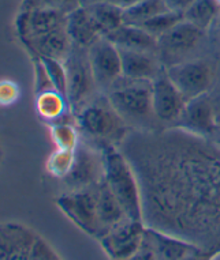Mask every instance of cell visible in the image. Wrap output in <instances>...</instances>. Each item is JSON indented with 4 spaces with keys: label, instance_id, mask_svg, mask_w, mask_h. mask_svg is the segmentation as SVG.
<instances>
[{
    "label": "cell",
    "instance_id": "obj_4",
    "mask_svg": "<svg viewBox=\"0 0 220 260\" xmlns=\"http://www.w3.org/2000/svg\"><path fill=\"white\" fill-rule=\"evenodd\" d=\"M82 51L84 48L74 45L69 57L65 60L67 69V101L74 113H78L88 105V99L96 85L89 57L87 59L82 55Z\"/></svg>",
    "mask_w": 220,
    "mask_h": 260
},
{
    "label": "cell",
    "instance_id": "obj_29",
    "mask_svg": "<svg viewBox=\"0 0 220 260\" xmlns=\"http://www.w3.org/2000/svg\"><path fill=\"white\" fill-rule=\"evenodd\" d=\"M82 0H23L22 9H35V7H43V9H51L61 11V13L69 15L74 10L78 9Z\"/></svg>",
    "mask_w": 220,
    "mask_h": 260
},
{
    "label": "cell",
    "instance_id": "obj_13",
    "mask_svg": "<svg viewBox=\"0 0 220 260\" xmlns=\"http://www.w3.org/2000/svg\"><path fill=\"white\" fill-rule=\"evenodd\" d=\"M39 237L28 226L17 222H7L2 226L0 260H29L33 245Z\"/></svg>",
    "mask_w": 220,
    "mask_h": 260
},
{
    "label": "cell",
    "instance_id": "obj_37",
    "mask_svg": "<svg viewBox=\"0 0 220 260\" xmlns=\"http://www.w3.org/2000/svg\"><path fill=\"white\" fill-rule=\"evenodd\" d=\"M82 2H85V0H82ZM91 2H92V0H91Z\"/></svg>",
    "mask_w": 220,
    "mask_h": 260
},
{
    "label": "cell",
    "instance_id": "obj_8",
    "mask_svg": "<svg viewBox=\"0 0 220 260\" xmlns=\"http://www.w3.org/2000/svg\"><path fill=\"white\" fill-rule=\"evenodd\" d=\"M104 180V155L85 143H78L73 167L63 181L71 191L96 187Z\"/></svg>",
    "mask_w": 220,
    "mask_h": 260
},
{
    "label": "cell",
    "instance_id": "obj_24",
    "mask_svg": "<svg viewBox=\"0 0 220 260\" xmlns=\"http://www.w3.org/2000/svg\"><path fill=\"white\" fill-rule=\"evenodd\" d=\"M220 9L219 0H195V3L183 13L185 21L207 31Z\"/></svg>",
    "mask_w": 220,
    "mask_h": 260
},
{
    "label": "cell",
    "instance_id": "obj_2",
    "mask_svg": "<svg viewBox=\"0 0 220 260\" xmlns=\"http://www.w3.org/2000/svg\"><path fill=\"white\" fill-rule=\"evenodd\" d=\"M109 87L108 100L115 111L130 120L148 119L153 113L152 108V81H133L125 78Z\"/></svg>",
    "mask_w": 220,
    "mask_h": 260
},
{
    "label": "cell",
    "instance_id": "obj_28",
    "mask_svg": "<svg viewBox=\"0 0 220 260\" xmlns=\"http://www.w3.org/2000/svg\"><path fill=\"white\" fill-rule=\"evenodd\" d=\"M75 151V150H74ZM74 151L57 149L47 161V171L53 177L65 179L74 162Z\"/></svg>",
    "mask_w": 220,
    "mask_h": 260
},
{
    "label": "cell",
    "instance_id": "obj_17",
    "mask_svg": "<svg viewBox=\"0 0 220 260\" xmlns=\"http://www.w3.org/2000/svg\"><path fill=\"white\" fill-rule=\"evenodd\" d=\"M147 240L151 245L155 260H182L190 252L199 249V245L166 235L163 231L147 228Z\"/></svg>",
    "mask_w": 220,
    "mask_h": 260
},
{
    "label": "cell",
    "instance_id": "obj_15",
    "mask_svg": "<svg viewBox=\"0 0 220 260\" xmlns=\"http://www.w3.org/2000/svg\"><path fill=\"white\" fill-rule=\"evenodd\" d=\"M96 191V209H97V219H99L100 233L99 237L104 236L113 228L119 225L125 219H129L126 215L125 210L114 195L111 188L108 187L105 180L97 184L95 187Z\"/></svg>",
    "mask_w": 220,
    "mask_h": 260
},
{
    "label": "cell",
    "instance_id": "obj_22",
    "mask_svg": "<svg viewBox=\"0 0 220 260\" xmlns=\"http://www.w3.org/2000/svg\"><path fill=\"white\" fill-rule=\"evenodd\" d=\"M69 108L70 105L67 99L61 93H58L57 90H48V91L37 94L36 109L45 121L58 123L59 120L65 117Z\"/></svg>",
    "mask_w": 220,
    "mask_h": 260
},
{
    "label": "cell",
    "instance_id": "obj_30",
    "mask_svg": "<svg viewBox=\"0 0 220 260\" xmlns=\"http://www.w3.org/2000/svg\"><path fill=\"white\" fill-rule=\"evenodd\" d=\"M29 260H62L58 252L43 239L39 237L33 245Z\"/></svg>",
    "mask_w": 220,
    "mask_h": 260
},
{
    "label": "cell",
    "instance_id": "obj_14",
    "mask_svg": "<svg viewBox=\"0 0 220 260\" xmlns=\"http://www.w3.org/2000/svg\"><path fill=\"white\" fill-rule=\"evenodd\" d=\"M178 121L186 133L197 137H212L217 129L213 105L207 94L189 100Z\"/></svg>",
    "mask_w": 220,
    "mask_h": 260
},
{
    "label": "cell",
    "instance_id": "obj_21",
    "mask_svg": "<svg viewBox=\"0 0 220 260\" xmlns=\"http://www.w3.org/2000/svg\"><path fill=\"white\" fill-rule=\"evenodd\" d=\"M89 13L99 26L103 37L113 33L114 30L121 27L123 22V9L121 6L114 5L107 0H92L87 5Z\"/></svg>",
    "mask_w": 220,
    "mask_h": 260
},
{
    "label": "cell",
    "instance_id": "obj_34",
    "mask_svg": "<svg viewBox=\"0 0 220 260\" xmlns=\"http://www.w3.org/2000/svg\"><path fill=\"white\" fill-rule=\"evenodd\" d=\"M212 257H213V253L205 252L201 248H199L196 251L190 252L189 255H186L182 260H212Z\"/></svg>",
    "mask_w": 220,
    "mask_h": 260
},
{
    "label": "cell",
    "instance_id": "obj_5",
    "mask_svg": "<svg viewBox=\"0 0 220 260\" xmlns=\"http://www.w3.org/2000/svg\"><path fill=\"white\" fill-rule=\"evenodd\" d=\"M166 74L187 101L207 94L213 81L211 66L204 60L178 61L166 67Z\"/></svg>",
    "mask_w": 220,
    "mask_h": 260
},
{
    "label": "cell",
    "instance_id": "obj_11",
    "mask_svg": "<svg viewBox=\"0 0 220 260\" xmlns=\"http://www.w3.org/2000/svg\"><path fill=\"white\" fill-rule=\"evenodd\" d=\"M187 100L177 86L170 81L166 69L152 81V108L153 115L161 121H177L185 109Z\"/></svg>",
    "mask_w": 220,
    "mask_h": 260
},
{
    "label": "cell",
    "instance_id": "obj_36",
    "mask_svg": "<svg viewBox=\"0 0 220 260\" xmlns=\"http://www.w3.org/2000/svg\"><path fill=\"white\" fill-rule=\"evenodd\" d=\"M212 138H213V142H215V145L220 149V128H217V129H216L215 134L212 135Z\"/></svg>",
    "mask_w": 220,
    "mask_h": 260
},
{
    "label": "cell",
    "instance_id": "obj_23",
    "mask_svg": "<svg viewBox=\"0 0 220 260\" xmlns=\"http://www.w3.org/2000/svg\"><path fill=\"white\" fill-rule=\"evenodd\" d=\"M170 11L164 0H141L135 5L123 9L125 25L143 26L149 19L161 13Z\"/></svg>",
    "mask_w": 220,
    "mask_h": 260
},
{
    "label": "cell",
    "instance_id": "obj_12",
    "mask_svg": "<svg viewBox=\"0 0 220 260\" xmlns=\"http://www.w3.org/2000/svg\"><path fill=\"white\" fill-rule=\"evenodd\" d=\"M204 30L183 19L170 30L169 33H166L157 40V51L166 61L170 60L175 64L178 63L179 57L191 52L199 45L204 37Z\"/></svg>",
    "mask_w": 220,
    "mask_h": 260
},
{
    "label": "cell",
    "instance_id": "obj_25",
    "mask_svg": "<svg viewBox=\"0 0 220 260\" xmlns=\"http://www.w3.org/2000/svg\"><path fill=\"white\" fill-rule=\"evenodd\" d=\"M183 19H185L183 14L175 13V11H166V13L159 14V15H156L152 19L147 21L141 27L145 31H148L149 35L153 36L155 39L159 40L161 36L169 33L170 30L175 27Z\"/></svg>",
    "mask_w": 220,
    "mask_h": 260
},
{
    "label": "cell",
    "instance_id": "obj_20",
    "mask_svg": "<svg viewBox=\"0 0 220 260\" xmlns=\"http://www.w3.org/2000/svg\"><path fill=\"white\" fill-rule=\"evenodd\" d=\"M105 39L119 49H127V51L139 52H153L157 51V39L151 36L141 26L123 25L114 30L113 33L105 36Z\"/></svg>",
    "mask_w": 220,
    "mask_h": 260
},
{
    "label": "cell",
    "instance_id": "obj_35",
    "mask_svg": "<svg viewBox=\"0 0 220 260\" xmlns=\"http://www.w3.org/2000/svg\"><path fill=\"white\" fill-rule=\"evenodd\" d=\"M107 2H111V3H114V5L121 6L122 9H126V7H130V6L139 3V2H141V0H107Z\"/></svg>",
    "mask_w": 220,
    "mask_h": 260
},
{
    "label": "cell",
    "instance_id": "obj_33",
    "mask_svg": "<svg viewBox=\"0 0 220 260\" xmlns=\"http://www.w3.org/2000/svg\"><path fill=\"white\" fill-rule=\"evenodd\" d=\"M127 260H155V255H153V251H152L151 245L148 243L147 235H145V241H144L141 249H140L133 257H130V259Z\"/></svg>",
    "mask_w": 220,
    "mask_h": 260
},
{
    "label": "cell",
    "instance_id": "obj_10",
    "mask_svg": "<svg viewBox=\"0 0 220 260\" xmlns=\"http://www.w3.org/2000/svg\"><path fill=\"white\" fill-rule=\"evenodd\" d=\"M67 15L61 11L43 7L22 9L18 14L15 27L23 41L37 39L40 36L66 27Z\"/></svg>",
    "mask_w": 220,
    "mask_h": 260
},
{
    "label": "cell",
    "instance_id": "obj_3",
    "mask_svg": "<svg viewBox=\"0 0 220 260\" xmlns=\"http://www.w3.org/2000/svg\"><path fill=\"white\" fill-rule=\"evenodd\" d=\"M78 125L84 133L101 141H119L125 135V119L122 117L109 100L88 104L77 113Z\"/></svg>",
    "mask_w": 220,
    "mask_h": 260
},
{
    "label": "cell",
    "instance_id": "obj_26",
    "mask_svg": "<svg viewBox=\"0 0 220 260\" xmlns=\"http://www.w3.org/2000/svg\"><path fill=\"white\" fill-rule=\"evenodd\" d=\"M51 137L52 141L59 150H70L74 151L77 149L78 143V134L75 128L69 123H53L51 127Z\"/></svg>",
    "mask_w": 220,
    "mask_h": 260
},
{
    "label": "cell",
    "instance_id": "obj_9",
    "mask_svg": "<svg viewBox=\"0 0 220 260\" xmlns=\"http://www.w3.org/2000/svg\"><path fill=\"white\" fill-rule=\"evenodd\" d=\"M89 63L96 85L101 87H113L123 77L119 48L105 37L89 48Z\"/></svg>",
    "mask_w": 220,
    "mask_h": 260
},
{
    "label": "cell",
    "instance_id": "obj_18",
    "mask_svg": "<svg viewBox=\"0 0 220 260\" xmlns=\"http://www.w3.org/2000/svg\"><path fill=\"white\" fill-rule=\"evenodd\" d=\"M123 78L133 81H153L164 69L149 52L119 49Z\"/></svg>",
    "mask_w": 220,
    "mask_h": 260
},
{
    "label": "cell",
    "instance_id": "obj_32",
    "mask_svg": "<svg viewBox=\"0 0 220 260\" xmlns=\"http://www.w3.org/2000/svg\"><path fill=\"white\" fill-rule=\"evenodd\" d=\"M164 3L170 11L183 14L190 6L195 3V0H164Z\"/></svg>",
    "mask_w": 220,
    "mask_h": 260
},
{
    "label": "cell",
    "instance_id": "obj_7",
    "mask_svg": "<svg viewBox=\"0 0 220 260\" xmlns=\"http://www.w3.org/2000/svg\"><path fill=\"white\" fill-rule=\"evenodd\" d=\"M57 205L62 213L89 236L99 237L100 228L96 209V191L95 187L88 189H78L70 193L62 195L57 201Z\"/></svg>",
    "mask_w": 220,
    "mask_h": 260
},
{
    "label": "cell",
    "instance_id": "obj_27",
    "mask_svg": "<svg viewBox=\"0 0 220 260\" xmlns=\"http://www.w3.org/2000/svg\"><path fill=\"white\" fill-rule=\"evenodd\" d=\"M39 57L47 70L53 89L67 99V69H66L65 61L51 59V57H43V56H39Z\"/></svg>",
    "mask_w": 220,
    "mask_h": 260
},
{
    "label": "cell",
    "instance_id": "obj_19",
    "mask_svg": "<svg viewBox=\"0 0 220 260\" xmlns=\"http://www.w3.org/2000/svg\"><path fill=\"white\" fill-rule=\"evenodd\" d=\"M36 56L51 57L65 61L73 49V41L70 39L66 27L40 36L37 39L23 41Z\"/></svg>",
    "mask_w": 220,
    "mask_h": 260
},
{
    "label": "cell",
    "instance_id": "obj_6",
    "mask_svg": "<svg viewBox=\"0 0 220 260\" xmlns=\"http://www.w3.org/2000/svg\"><path fill=\"white\" fill-rule=\"evenodd\" d=\"M147 235L143 221L125 219L99 239L111 260H127L141 249Z\"/></svg>",
    "mask_w": 220,
    "mask_h": 260
},
{
    "label": "cell",
    "instance_id": "obj_31",
    "mask_svg": "<svg viewBox=\"0 0 220 260\" xmlns=\"http://www.w3.org/2000/svg\"><path fill=\"white\" fill-rule=\"evenodd\" d=\"M0 99L3 105L13 104L18 99V87L13 82L3 81L0 86Z\"/></svg>",
    "mask_w": 220,
    "mask_h": 260
},
{
    "label": "cell",
    "instance_id": "obj_1",
    "mask_svg": "<svg viewBox=\"0 0 220 260\" xmlns=\"http://www.w3.org/2000/svg\"><path fill=\"white\" fill-rule=\"evenodd\" d=\"M104 180L133 221L144 222V205L141 199L139 180L134 169L123 154L113 145L103 147Z\"/></svg>",
    "mask_w": 220,
    "mask_h": 260
},
{
    "label": "cell",
    "instance_id": "obj_16",
    "mask_svg": "<svg viewBox=\"0 0 220 260\" xmlns=\"http://www.w3.org/2000/svg\"><path fill=\"white\" fill-rule=\"evenodd\" d=\"M66 30L73 41V45L84 49H89L103 37L87 6H79L67 15Z\"/></svg>",
    "mask_w": 220,
    "mask_h": 260
}]
</instances>
